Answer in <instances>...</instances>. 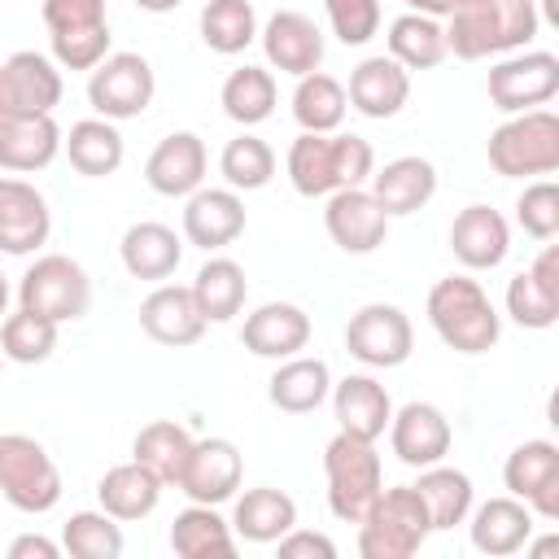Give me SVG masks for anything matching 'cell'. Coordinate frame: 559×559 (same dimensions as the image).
<instances>
[{"label":"cell","instance_id":"2","mask_svg":"<svg viewBox=\"0 0 559 559\" xmlns=\"http://www.w3.org/2000/svg\"><path fill=\"white\" fill-rule=\"evenodd\" d=\"M542 26V13L533 0H463L450 13L445 48L463 61L498 57L524 48Z\"/></svg>","mask_w":559,"mask_h":559},{"label":"cell","instance_id":"39","mask_svg":"<svg viewBox=\"0 0 559 559\" xmlns=\"http://www.w3.org/2000/svg\"><path fill=\"white\" fill-rule=\"evenodd\" d=\"M445 26L428 13H402L389 22V57L406 70H432L445 61Z\"/></svg>","mask_w":559,"mask_h":559},{"label":"cell","instance_id":"12","mask_svg":"<svg viewBox=\"0 0 559 559\" xmlns=\"http://www.w3.org/2000/svg\"><path fill=\"white\" fill-rule=\"evenodd\" d=\"M555 92H559V57L555 52H542V48L515 52L489 70V100L502 114L542 109Z\"/></svg>","mask_w":559,"mask_h":559},{"label":"cell","instance_id":"1","mask_svg":"<svg viewBox=\"0 0 559 559\" xmlns=\"http://www.w3.org/2000/svg\"><path fill=\"white\" fill-rule=\"evenodd\" d=\"M376 170V148L362 135L301 131L288 148V179L301 197H328L336 188H362Z\"/></svg>","mask_w":559,"mask_h":559},{"label":"cell","instance_id":"44","mask_svg":"<svg viewBox=\"0 0 559 559\" xmlns=\"http://www.w3.org/2000/svg\"><path fill=\"white\" fill-rule=\"evenodd\" d=\"M218 170H223L227 188H236V192L266 188L271 175H275V148H271L266 140H258V135L245 131V135L227 140V148H223V157H218Z\"/></svg>","mask_w":559,"mask_h":559},{"label":"cell","instance_id":"4","mask_svg":"<svg viewBox=\"0 0 559 559\" xmlns=\"http://www.w3.org/2000/svg\"><path fill=\"white\" fill-rule=\"evenodd\" d=\"M358 524H362L358 528L362 559H411L428 542V533H432L428 507L415 493V485L380 489L376 502L367 507V515Z\"/></svg>","mask_w":559,"mask_h":559},{"label":"cell","instance_id":"49","mask_svg":"<svg viewBox=\"0 0 559 559\" xmlns=\"http://www.w3.org/2000/svg\"><path fill=\"white\" fill-rule=\"evenodd\" d=\"M275 546H280V555H284V559H306V555H310V559H336L332 537L310 533V528H297V524H293Z\"/></svg>","mask_w":559,"mask_h":559},{"label":"cell","instance_id":"42","mask_svg":"<svg viewBox=\"0 0 559 559\" xmlns=\"http://www.w3.org/2000/svg\"><path fill=\"white\" fill-rule=\"evenodd\" d=\"M201 39L205 48L236 57L258 39V13L249 0H205L201 9Z\"/></svg>","mask_w":559,"mask_h":559},{"label":"cell","instance_id":"6","mask_svg":"<svg viewBox=\"0 0 559 559\" xmlns=\"http://www.w3.org/2000/svg\"><path fill=\"white\" fill-rule=\"evenodd\" d=\"M485 153H489V166L507 179L550 175L559 170V118L550 109H524L489 135Z\"/></svg>","mask_w":559,"mask_h":559},{"label":"cell","instance_id":"36","mask_svg":"<svg viewBox=\"0 0 559 559\" xmlns=\"http://www.w3.org/2000/svg\"><path fill=\"white\" fill-rule=\"evenodd\" d=\"M192 441H197V437H192L183 424H175V419H153V424H144V428L135 432L131 459L144 463L162 485H179Z\"/></svg>","mask_w":559,"mask_h":559},{"label":"cell","instance_id":"29","mask_svg":"<svg viewBox=\"0 0 559 559\" xmlns=\"http://www.w3.org/2000/svg\"><path fill=\"white\" fill-rule=\"evenodd\" d=\"M328 393H332V371L323 358H301V354L280 358L275 376L266 380V397L284 415H310L328 402Z\"/></svg>","mask_w":559,"mask_h":559},{"label":"cell","instance_id":"31","mask_svg":"<svg viewBox=\"0 0 559 559\" xmlns=\"http://www.w3.org/2000/svg\"><path fill=\"white\" fill-rule=\"evenodd\" d=\"M118 253H122L127 275H135V280H170L179 258H183V240L175 236V227L148 218V223H131L122 231Z\"/></svg>","mask_w":559,"mask_h":559},{"label":"cell","instance_id":"45","mask_svg":"<svg viewBox=\"0 0 559 559\" xmlns=\"http://www.w3.org/2000/svg\"><path fill=\"white\" fill-rule=\"evenodd\" d=\"M57 328L52 319L35 314V310H17L0 323V354L13 358V362H44L52 349H57Z\"/></svg>","mask_w":559,"mask_h":559},{"label":"cell","instance_id":"54","mask_svg":"<svg viewBox=\"0 0 559 559\" xmlns=\"http://www.w3.org/2000/svg\"><path fill=\"white\" fill-rule=\"evenodd\" d=\"M0 367H4V354H0Z\"/></svg>","mask_w":559,"mask_h":559},{"label":"cell","instance_id":"23","mask_svg":"<svg viewBox=\"0 0 559 559\" xmlns=\"http://www.w3.org/2000/svg\"><path fill=\"white\" fill-rule=\"evenodd\" d=\"M332 415L341 424V432L349 437H362V441H380L389 419H393V402H389V389L376 380V376H345L332 384Z\"/></svg>","mask_w":559,"mask_h":559},{"label":"cell","instance_id":"8","mask_svg":"<svg viewBox=\"0 0 559 559\" xmlns=\"http://www.w3.org/2000/svg\"><path fill=\"white\" fill-rule=\"evenodd\" d=\"M17 301H22V310H35L52 323H74L92 306V280L74 258L44 253L26 266L22 284H17Z\"/></svg>","mask_w":559,"mask_h":559},{"label":"cell","instance_id":"22","mask_svg":"<svg viewBox=\"0 0 559 559\" xmlns=\"http://www.w3.org/2000/svg\"><path fill=\"white\" fill-rule=\"evenodd\" d=\"M240 341L258 358H293L310 345V314L293 301H266L245 319Z\"/></svg>","mask_w":559,"mask_h":559},{"label":"cell","instance_id":"33","mask_svg":"<svg viewBox=\"0 0 559 559\" xmlns=\"http://www.w3.org/2000/svg\"><path fill=\"white\" fill-rule=\"evenodd\" d=\"M297 524V502L284 493V489H271V485H258V489H245L236 498V511H231V533L245 537V542H280L288 528Z\"/></svg>","mask_w":559,"mask_h":559},{"label":"cell","instance_id":"37","mask_svg":"<svg viewBox=\"0 0 559 559\" xmlns=\"http://www.w3.org/2000/svg\"><path fill=\"white\" fill-rule=\"evenodd\" d=\"M415 493H419V498H424V507H428L432 533H445V528L463 524V520H467V511H472V476H467V472H459V467H445V463L419 467Z\"/></svg>","mask_w":559,"mask_h":559},{"label":"cell","instance_id":"40","mask_svg":"<svg viewBox=\"0 0 559 559\" xmlns=\"http://www.w3.org/2000/svg\"><path fill=\"white\" fill-rule=\"evenodd\" d=\"M275 74L271 70H262V66H240V70H231L227 79H223V92H218V100H223V114L231 118V122H240V127H258V122H266L271 114H275Z\"/></svg>","mask_w":559,"mask_h":559},{"label":"cell","instance_id":"30","mask_svg":"<svg viewBox=\"0 0 559 559\" xmlns=\"http://www.w3.org/2000/svg\"><path fill=\"white\" fill-rule=\"evenodd\" d=\"M57 153H61V127L52 122V114L0 122V170L31 175V170L52 166Z\"/></svg>","mask_w":559,"mask_h":559},{"label":"cell","instance_id":"35","mask_svg":"<svg viewBox=\"0 0 559 559\" xmlns=\"http://www.w3.org/2000/svg\"><path fill=\"white\" fill-rule=\"evenodd\" d=\"M170 550L183 555V559H210V555L231 559L236 555V537H231V524L214 507L192 502L170 524Z\"/></svg>","mask_w":559,"mask_h":559},{"label":"cell","instance_id":"25","mask_svg":"<svg viewBox=\"0 0 559 559\" xmlns=\"http://www.w3.org/2000/svg\"><path fill=\"white\" fill-rule=\"evenodd\" d=\"M450 249L467 271H493V266H502V258L511 249V227L498 210L467 205L450 223Z\"/></svg>","mask_w":559,"mask_h":559},{"label":"cell","instance_id":"53","mask_svg":"<svg viewBox=\"0 0 559 559\" xmlns=\"http://www.w3.org/2000/svg\"><path fill=\"white\" fill-rule=\"evenodd\" d=\"M4 306H9V280L0 275V314H4Z\"/></svg>","mask_w":559,"mask_h":559},{"label":"cell","instance_id":"48","mask_svg":"<svg viewBox=\"0 0 559 559\" xmlns=\"http://www.w3.org/2000/svg\"><path fill=\"white\" fill-rule=\"evenodd\" d=\"M44 26H48V35L109 26L105 22V0H44Z\"/></svg>","mask_w":559,"mask_h":559},{"label":"cell","instance_id":"20","mask_svg":"<svg viewBox=\"0 0 559 559\" xmlns=\"http://www.w3.org/2000/svg\"><path fill=\"white\" fill-rule=\"evenodd\" d=\"M258 39H262L266 61L275 70H284V74H297L301 79V74H310V70L323 66V31L306 13H297V9L271 13L266 26L258 31Z\"/></svg>","mask_w":559,"mask_h":559},{"label":"cell","instance_id":"32","mask_svg":"<svg viewBox=\"0 0 559 559\" xmlns=\"http://www.w3.org/2000/svg\"><path fill=\"white\" fill-rule=\"evenodd\" d=\"M96 498H100V511H109L118 524H131V520H144L157 511L162 502V480L144 467V463H118L100 476L96 485Z\"/></svg>","mask_w":559,"mask_h":559},{"label":"cell","instance_id":"34","mask_svg":"<svg viewBox=\"0 0 559 559\" xmlns=\"http://www.w3.org/2000/svg\"><path fill=\"white\" fill-rule=\"evenodd\" d=\"M61 148H66L70 166H74L79 175H87V179L114 175V170L122 166V153H127L122 131H118L109 118H79V122L70 127V135H61Z\"/></svg>","mask_w":559,"mask_h":559},{"label":"cell","instance_id":"9","mask_svg":"<svg viewBox=\"0 0 559 559\" xmlns=\"http://www.w3.org/2000/svg\"><path fill=\"white\" fill-rule=\"evenodd\" d=\"M61 92H66L61 70L44 52L22 48L0 61V122L52 114L61 105Z\"/></svg>","mask_w":559,"mask_h":559},{"label":"cell","instance_id":"41","mask_svg":"<svg viewBox=\"0 0 559 559\" xmlns=\"http://www.w3.org/2000/svg\"><path fill=\"white\" fill-rule=\"evenodd\" d=\"M349 109V96L345 87L323 74V70H310L297 79V92H293V118L301 131H336L341 118Z\"/></svg>","mask_w":559,"mask_h":559},{"label":"cell","instance_id":"16","mask_svg":"<svg viewBox=\"0 0 559 559\" xmlns=\"http://www.w3.org/2000/svg\"><path fill=\"white\" fill-rule=\"evenodd\" d=\"M52 231L48 201L35 183L0 175V253H35Z\"/></svg>","mask_w":559,"mask_h":559},{"label":"cell","instance_id":"14","mask_svg":"<svg viewBox=\"0 0 559 559\" xmlns=\"http://www.w3.org/2000/svg\"><path fill=\"white\" fill-rule=\"evenodd\" d=\"M240 476H245V459H240L236 441H227V437H201V441H192L188 463H183V476H179L175 489H183L188 502L218 507V502L236 498Z\"/></svg>","mask_w":559,"mask_h":559},{"label":"cell","instance_id":"52","mask_svg":"<svg viewBox=\"0 0 559 559\" xmlns=\"http://www.w3.org/2000/svg\"><path fill=\"white\" fill-rule=\"evenodd\" d=\"M144 13H170V9H179L183 0H135Z\"/></svg>","mask_w":559,"mask_h":559},{"label":"cell","instance_id":"17","mask_svg":"<svg viewBox=\"0 0 559 559\" xmlns=\"http://www.w3.org/2000/svg\"><path fill=\"white\" fill-rule=\"evenodd\" d=\"M507 314L533 332L555 328L559 319V249L555 245H546L533 266L507 280Z\"/></svg>","mask_w":559,"mask_h":559},{"label":"cell","instance_id":"19","mask_svg":"<svg viewBox=\"0 0 559 559\" xmlns=\"http://www.w3.org/2000/svg\"><path fill=\"white\" fill-rule=\"evenodd\" d=\"M205 166L210 153L201 144V135L192 131H170L166 140H157V148L144 162V179L157 197H192L205 183Z\"/></svg>","mask_w":559,"mask_h":559},{"label":"cell","instance_id":"7","mask_svg":"<svg viewBox=\"0 0 559 559\" xmlns=\"http://www.w3.org/2000/svg\"><path fill=\"white\" fill-rule=\"evenodd\" d=\"M0 493L26 515H44L61 502V472L48 450L26 432L0 437Z\"/></svg>","mask_w":559,"mask_h":559},{"label":"cell","instance_id":"24","mask_svg":"<svg viewBox=\"0 0 559 559\" xmlns=\"http://www.w3.org/2000/svg\"><path fill=\"white\" fill-rule=\"evenodd\" d=\"M345 96H349V105H354L362 118L384 122V118L402 114V105H406V96H411V70H406L402 61L384 57V52H380V57H367V61L354 66Z\"/></svg>","mask_w":559,"mask_h":559},{"label":"cell","instance_id":"26","mask_svg":"<svg viewBox=\"0 0 559 559\" xmlns=\"http://www.w3.org/2000/svg\"><path fill=\"white\" fill-rule=\"evenodd\" d=\"M140 328L157 341V345H192L205 332V314L197 310V297L188 284H157L144 301H140Z\"/></svg>","mask_w":559,"mask_h":559},{"label":"cell","instance_id":"51","mask_svg":"<svg viewBox=\"0 0 559 559\" xmlns=\"http://www.w3.org/2000/svg\"><path fill=\"white\" fill-rule=\"evenodd\" d=\"M411 4V13H428V17H450L463 0H406Z\"/></svg>","mask_w":559,"mask_h":559},{"label":"cell","instance_id":"50","mask_svg":"<svg viewBox=\"0 0 559 559\" xmlns=\"http://www.w3.org/2000/svg\"><path fill=\"white\" fill-rule=\"evenodd\" d=\"M57 559L61 555V546L57 542H48V537H39V533H26V537H13L9 542V559Z\"/></svg>","mask_w":559,"mask_h":559},{"label":"cell","instance_id":"3","mask_svg":"<svg viewBox=\"0 0 559 559\" xmlns=\"http://www.w3.org/2000/svg\"><path fill=\"white\" fill-rule=\"evenodd\" d=\"M428 323L454 354H485L502 336V314L467 275H445L428 288Z\"/></svg>","mask_w":559,"mask_h":559},{"label":"cell","instance_id":"11","mask_svg":"<svg viewBox=\"0 0 559 559\" xmlns=\"http://www.w3.org/2000/svg\"><path fill=\"white\" fill-rule=\"evenodd\" d=\"M345 349L362 367H402L415 349V328L397 306L371 301L349 314L345 323Z\"/></svg>","mask_w":559,"mask_h":559},{"label":"cell","instance_id":"47","mask_svg":"<svg viewBox=\"0 0 559 559\" xmlns=\"http://www.w3.org/2000/svg\"><path fill=\"white\" fill-rule=\"evenodd\" d=\"M323 9L332 22V35L345 48H358L380 31V0H323Z\"/></svg>","mask_w":559,"mask_h":559},{"label":"cell","instance_id":"28","mask_svg":"<svg viewBox=\"0 0 559 559\" xmlns=\"http://www.w3.org/2000/svg\"><path fill=\"white\" fill-rule=\"evenodd\" d=\"M371 197L384 205L389 218L415 214L437 197V166L428 157H393L380 170H371Z\"/></svg>","mask_w":559,"mask_h":559},{"label":"cell","instance_id":"5","mask_svg":"<svg viewBox=\"0 0 559 559\" xmlns=\"http://www.w3.org/2000/svg\"><path fill=\"white\" fill-rule=\"evenodd\" d=\"M323 476H328V507L336 520L358 524L376 493L384 489V463L376 454V441L336 432L323 450Z\"/></svg>","mask_w":559,"mask_h":559},{"label":"cell","instance_id":"27","mask_svg":"<svg viewBox=\"0 0 559 559\" xmlns=\"http://www.w3.org/2000/svg\"><path fill=\"white\" fill-rule=\"evenodd\" d=\"M467 515H472V546H476L480 555L502 559V555L528 550V542H533L537 515H533L520 498H511V493L489 498V502H480V507L467 511Z\"/></svg>","mask_w":559,"mask_h":559},{"label":"cell","instance_id":"43","mask_svg":"<svg viewBox=\"0 0 559 559\" xmlns=\"http://www.w3.org/2000/svg\"><path fill=\"white\" fill-rule=\"evenodd\" d=\"M61 546L74 559H118L122 555V524L109 511H74L61 528Z\"/></svg>","mask_w":559,"mask_h":559},{"label":"cell","instance_id":"21","mask_svg":"<svg viewBox=\"0 0 559 559\" xmlns=\"http://www.w3.org/2000/svg\"><path fill=\"white\" fill-rule=\"evenodd\" d=\"M245 231V201L236 188H197L183 205V240L214 253Z\"/></svg>","mask_w":559,"mask_h":559},{"label":"cell","instance_id":"18","mask_svg":"<svg viewBox=\"0 0 559 559\" xmlns=\"http://www.w3.org/2000/svg\"><path fill=\"white\" fill-rule=\"evenodd\" d=\"M450 419L441 406L432 402H406L402 411H393L389 419V445L406 467H432L450 454Z\"/></svg>","mask_w":559,"mask_h":559},{"label":"cell","instance_id":"13","mask_svg":"<svg viewBox=\"0 0 559 559\" xmlns=\"http://www.w3.org/2000/svg\"><path fill=\"white\" fill-rule=\"evenodd\" d=\"M502 485L537 520H559V445L542 437L515 445L502 463Z\"/></svg>","mask_w":559,"mask_h":559},{"label":"cell","instance_id":"46","mask_svg":"<svg viewBox=\"0 0 559 559\" xmlns=\"http://www.w3.org/2000/svg\"><path fill=\"white\" fill-rule=\"evenodd\" d=\"M515 218L533 240H555L559 236V188L550 179H537L520 192Z\"/></svg>","mask_w":559,"mask_h":559},{"label":"cell","instance_id":"38","mask_svg":"<svg viewBox=\"0 0 559 559\" xmlns=\"http://www.w3.org/2000/svg\"><path fill=\"white\" fill-rule=\"evenodd\" d=\"M192 297H197V310L205 314V323H227L240 314L245 306V293H249V280H245V266L231 262V258H210L197 280L188 284Z\"/></svg>","mask_w":559,"mask_h":559},{"label":"cell","instance_id":"10","mask_svg":"<svg viewBox=\"0 0 559 559\" xmlns=\"http://www.w3.org/2000/svg\"><path fill=\"white\" fill-rule=\"evenodd\" d=\"M153 92H157V79L140 52H109L87 74V100H92L96 118H109V122L140 118L148 109Z\"/></svg>","mask_w":559,"mask_h":559},{"label":"cell","instance_id":"15","mask_svg":"<svg viewBox=\"0 0 559 559\" xmlns=\"http://www.w3.org/2000/svg\"><path fill=\"white\" fill-rule=\"evenodd\" d=\"M323 227L345 253H376L389 236V214L367 188H336L328 192Z\"/></svg>","mask_w":559,"mask_h":559}]
</instances>
